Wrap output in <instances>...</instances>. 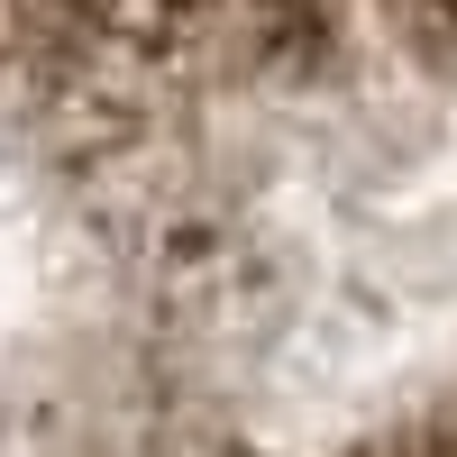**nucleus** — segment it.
I'll list each match as a JSON object with an SVG mask.
<instances>
[{"label":"nucleus","instance_id":"1","mask_svg":"<svg viewBox=\"0 0 457 457\" xmlns=\"http://www.w3.org/2000/svg\"><path fill=\"white\" fill-rule=\"evenodd\" d=\"M0 457H457V0H0Z\"/></svg>","mask_w":457,"mask_h":457}]
</instances>
